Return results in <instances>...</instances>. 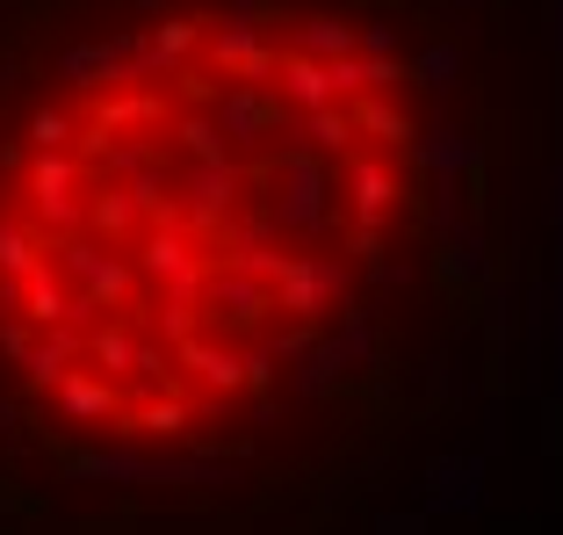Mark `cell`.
I'll use <instances>...</instances> for the list:
<instances>
[{"mask_svg": "<svg viewBox=\"0 0 563 535\" xmlns=\"http://www.w3.org/2000/svg\"><path fill=\"white\" fill-rule=\"evenodd\" d=\"M30 196H36V210H44L51 225H73V160L44 152V160H36V174H30Z\"/></svg>", "mask_w": 563, "mask_h": 535, "instance_id": "cell-1", "label": "cell"}, {"mask_svg": "<svg viewBox=\"0 0 563 535\" xmlns=\"http://www.w3.org/2000/svg\"><path fill=\"white\" fill-rule=\"evenodd\" d=\"M145 268H152V275H174V290H196L202 283V261L188 253V239H174V232H152L145 239Z\"/></svg>", "mask_w": 563, "mask_h": 535, "instance_id": "cell-2", "label": "cell"}, {"mask_svg": "<svg viewBox=\"0 0 563 535\" xmlns=\"http://www.w3.org/2000/svg\"><path fill=\"white\" fill-rule=\"evenodd\" d=\"M347 182H354V218H362V225H383V218H390V203H398V182H390L383 167H354Z\"/></svg>", "mask_w": 563, "mask_h": 535, "instance_id": "cell-3", "label": "cell"}, {"mask_svg": "<svg viewBox=\"0 0 563 535\" xmlns=\"http://www.w3.org/2000/svg\"><path fill=\"white\" fill-rule=\"evenodd\" d=\"M58 384H66V413H73V419H101V413H117V391L95 384V376H73V369H66Z\"/></svg>", "mask_w": 563, "mask_h": 535, "instance_id": "cell-4", "label": "cell"}, {"mask_svg": "<svg viewBox=\"0 0 563 535\" xmlns=\"http://www.w3.org/2000/svg\"><path fill=\"white\" fill-rule=\"evenodd\" d=\"M354 131H383L390 145H412V117L390 109V101H362V109H354Z\"/></svg>", "mask_w": 563, "mask_h": 535, "instance_id": "cell-5", "label": "cell"}, {"mask_svg": "<svg viewBox=\"0 0 563 535\" xmlns=\"http://www.w3.org/2000/svg\"><path fill=\"white\" fill-rule=\"evenodd\" d=\"M0 268H8V275H36V268H44V253H36V239H30V232L0 225Z\"/></svg>", "mask_w": 563, "mask_h": 535, "instance_id": "cell-6", "label": "cell"}, {"mask_svg": "<svg viewBox=\"0 0 563 535\" xmlns=\"http://www.w3.org/2000/svg\"><path fill=\"white\" fill-rule=\"evenodd\" d=\"M311 138H318V152H347L354 145V117L347 109H311Z\"/></svg>", "mask_w": 563, "mask_h": 535, "instance_id": "cell-7", "label": "cell"}, {"mask_svg": "<svg viewBox=\"0 0 563 535\" xmlns=\"http://www.w3.org/2000/svg\"><path fill=\"white\" fill-rule=\"evenodd\" d=\"M87 218H95V232H117L123 239V232H131V196H123V188H101Z\"/></svg>", "mask_w": 563, "mask_h": 535, "instance_id": "cell-8", "label": "cell"}, {"mask_svg": "<svg viewBox=\"0 0 563 535\" xmlns=\"http://www.w3.org/2000/svg\"><path fill=\"white\" fill-rule=\"evenodd\" d=\"M30 138H36L44 152H66V145H73V117H58V109H36V117H30Z\"/></svg>", "mask_w": 563, "mask_h": 535, "instance_id": "cell-9", "label": "cell"}, {"mask_svg": "<svg viewBox=\"0 0 563 535\" xmlns=\"http://www.w3.org/2000/svg\"><path fill=\"white\" fill-rule=\"evenodd\" d=\"M131 427H137V435H181L188 413H181V405H145V413H137Z\"/></svg>", "mask_w": 563, "mask_h": 535, "instance_id": "cell-10", "label": "cell"}]
</instances>
